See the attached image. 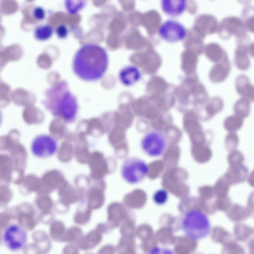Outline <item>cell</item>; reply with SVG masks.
Returning <instances> with one entry per match:
<instances>
[{
	"label": "cell",
	"instance_id": "e575fe53",
	"mask_svg": "<svg viewBox=\"0 0 254 254\" xmlns=\"http://www.w3.org/2000/svg\"><path fill=\"white\" fill-rule=\"evenodd\" d=\"M62 147L60 150L59 158L63 162L66 163L69 162L73 157V150L70 147Z\"/></svg>",
	"mask_w": 254,
	"mask_h": 254
},
{
	"label": "cell",
	"instance_id": "9c48e42d",
	"mask_svg": "<svg viewBox=\"0 0 254 254\" xmlns=\"http://www.w3.org/2000/svg\"><path fill=\"white\" fill-rule=\"evenodd\" d=\"M57 148V141L52 136L41 134L36 136L33 139L30 148L32 154L41 158L49 157L53 155Z\"/></svg>",
	"mask_w": 254,
	"mask_h": 254
},
{
	"label": "cell",
	"instance_id": "30bf717a",
	"mask_svg": "<svg viewBox=\"0 0 254 254\" xmlns=\"http://www.w3.org/2000/svg\"><path fill=\"white\" fill-rule=\"evenodd\" d=\"M247 34L237 39L234 55V63L236 68L242 71L248 70L251 66L249 46L251 42Z\"/></svg>",
	"mask_w": 254,
	"mask_h": 254
},
{
	"label": "cell",
	"instance_id": "52a82bcc",
	"mask_svg": "<svg viewBox=\"0 0 254 254\" xmlns=\"http://www.w3.org/2000/svg\"><path fill=\"white\" fill-rule=\"evenodd\" d=\"M217 31L220 37L225 40L233 36L238 39L247 34V30L242 19L233 16L223 18L219 24Z\"/></svg>",
	"mask_w": 254,
	"mask_h": 254
},
{
	"label": "cell",
	"instance_id": "7c38bea8",
	"mask_svg": "<svg viewBox=\"0 0 254 254\" xmlns=\"http://www.w3.org/2000/svg\"><path fill=\"white\" fill-rule=\"evenodd\" d=\"M231 68V64L227 56L211 67L208 75L209 80L215 84L223 82L228 77Z\"/></svg>",
	"mask_w": 254,
	"mask_h": 254
},
{
	"label": "cell",
	"instance_id": "ba28073f",
	"mask_svg": "<svg viewBox=\"0 0 254 254\" xmlns=\"http://www.w3.org/2000/svg\"><path fill=\"white\" fill-rule=\"evenodd\" d=\"M158 33L162 39L170 43L183 40L186 37L187 31L179 22L172 19L166 20L159 27Z\"/></svg>",
	"mask_w": 254,
	"mask_h": 254
},
{
	"label": "cell",
	"instance_id": "484cf974",
	"mask_svg": "<svg viewBox=\"0 0 254 254\" xmlns=\"http://www.w3.org/2000/svg\"><path fill=\"white\" fill-rule=\"evenodd\" d=\"M99 235L95 231H92L81 239L79 245L82 249L87 250L94 247L99 241Z\"/></svg>",
	"mask_w": 254,
	"mask_h": 254
},
{
	"label": "cell",
	"instance_id": "2e32d148",
	"mask_svg": "<svg viewBox=\"0 0 254 254\" xmlns=\"http://www.w3.org/2000/svg\"><path fill=\"white\" fill-rule=\"evenodd\" d=\"M81 191L76 189L64 180L60 185L59 195L62 202L65 204L75 202L82 197Z\"/></svg>",
	"mask_w": 254,
	"mask_h": 254
},
{
	"label": "cell",
	"instance_id": "e0dca14e",
	"mask_svg": "<svg viewBox=\"0 0 254 254\" xmlns=\"http://www.w3.org/2000/svg\"><path fill=\"white\" fill-rule=\"evenodd\" d=\"M119 76L120 80L123 84L126 86H130L140 80L141 75L136 67L131 65L122 69L120 72Z\"/></svg>",
	"mask_w": 254,
	"mask_h": 254
},
{
	"label": "cell",
	"instance_id": "83f0119b",
	"mask_svg": "<svg viewBox=\"0 0 254 254\" xmlns=\"http://www.w3.org/2000/svg\"><path fill=\"white\" fill-rule=\"evenodd\" d=\"M53 32V29L51 26L48 24H44L36 27L34 29V34L36 40L44 41L49 39Z\"/></svg>",
	"mask_w": 254,
	"mask_h": 254
},
{
	"label": "cell",
	"instance_id": "d4e9b609",
	"mask_svg": "<svg viewBox=\"0 0 254 254\" xmlns=\"http://www.w3.org/2000/svg\"><path fill=\"white\" fill-rule=\"evenodd\" d=\"M98 187L94 186L90 189L88 193V203L89 207L95 209L98 207L102 198V193Z\"/></svg>",
	"mask_w": 254,
	"mask_h": 254
},
{
	"label": "cell",
	"instance_id": "4dcf8cb0",
	"mask_svg": "<svg viewBox=\"0 0 254 254\" xmlns=\"http://www.w3.org/2000/svg\"><path fill=\"white\" fill-rule=\"evenodd\" d=\"M197 62V58L193 55L186 54L184 57L182 62V68L186 72L190 73L195 69Z\"/></svg>",
	"mask_w": 254,
	"mask_h": 254
},
{
	"label": "cell",
	"instance_id": "9a60e30c",
	"mask_svg": "<svg viewBox=\"0 0 254 254\" xmlns=\"http://www.w3.org/2000/svg\"><path fill=\"white\" fill-rule=\"evenodd\" d=\"M248 170L242 164L230 166L223 176L230 185H235L245 181Z\"/></svg>",
	"mask_w": 254,
	"mask_h": 254
},
{
	"label": "cell",
	"instance_id": "cb8c5ba5",
	"mask_svg": "<svg viewBox=\"0 0 254 254\" xmlns=\"http://www.w3.org/2000/svg\"><path fill=\"white\" fill-rule=\"evenodd\" d=\"M243 123V119L234 114L225 119L223 126L225 129L229 132H236L242 128Z\"/></svg>",
	"mask_w": 254,
	"mask_h": 254
},
{
	"label": "cell",
	"instance_id": "d590c367",
	"mask_svg": "<svg viewBox=\"0 0 254 254\" xmlns=\"http://www.w3.org/2000/svg\"><path fill=\"white\" fill-rule=\"evenodd\" d=\"M81 233V230L78 228L74 227L70 228L65 232L64 240L74 241L80 235Z\"/></svg>",
	"mask_w": 254,
	"mask_h": 254
},
{
	"label": "cell",
	"instance_id": "7402d4cb",
	"mask_svg": "<svg viewBox=\"0 0 254 254\" xmlns=\"http://www.w3.org/2000/svg\"><path fill=\"white\" fill-rule=\"evenodd\" d=\"M224 103L220 97L215 96L209 99L204 108L208 116L211 119L216 114L222 112L223 109Z\"/></svg>",
	"mask_w": 254,
	"mask_h": 254
},
{
	"label": "cell",
	"instance_id": "8d00e7d4",
	"mask_svg": "<svg viewBox=\"0 0 254 254\" xmlns=\"http://www.w3.org/2000/svg\"><path fill=\"white\" fill-rule=\"evenodd\" d=\"M91 215V211L88 209L84 211L78 212L75 216L74 220L76 222L79 224L84 223L89 220Z\"/></svg>",
	"mask_w": 254,
	"mask_h": 254
},
{
	"label": "cell",
	"instance_id": "8fae6325",
	"mask_svg": "<svg viewBox=\"0 0 254 254\" xmlns=\"http://www.w3.org/2000/svg\"><path fill=\"white\" fill-rule=\"evenodd\" d=\"M16 217L18 224L26 230H32L37 222L35 211L31 206H19L15 208Z\"/></svg>",
	"mask_w": 254,
	"mask_h": 254
},
{
	"label": "cell",
	"instance_id": "1f68e13d",
	"mask_svg": "<svg viewBox=\"0 0 254 254\" xmlns=\"http://www.w3.org/2000/svg\"><path fill=\"white\" fill-rule=\"evenodd\" d=\"M239 142V137L236 132H229L225 137L224 140L225 147L229 152L237 149Z\"/></svg>",
	"mask_w": 254,
	"mask_h": 254
},
{
	"label": "cell",
	"instance_id": "d6986e66",
	"mask_svg": "<svg viewBox=\"0 0 254 254\" xmlns=\"http://www.w3.org/2000/svg\"><path fill=\"white\" fill-rule=\"evenodd\" d=\"M102 160L101 156L97 152H94L90 155L88 163L90 169V176L94 180H97L102 175Z\"/></svg>",
	"mask_w": 254,
	"mask_h": 254
},
{
	"label": "cell",
	"instance_id": "5bb4252c",
	"mask_svg": "<svg viewBox=\"0 0 254 254\" xmlns=\"http://www.w3.org/2000/svg\"><path fill=\"white\" fill-rule=\"evenodd\" d=\"M161 8L164 13L172 17L179 16L186 10L187 2L186 0H162Z\"/></svg>",
	"mask_w": 254,
	"mask_h": 254
},
{
	"label": "cell",
	"instance_id": "7a4b0ae2",
	"mask_svg": "<svg viewBox=\"0 0 254 254\" xmlns=\"http://www.w3.org/2000/svg\"><path fill=\"white\" fill-rule=\"evenodd\" d=\"M45 99L41 103L53 115L68 122L74 121L77 112L76 98L69 90L66 81L56 83L45 92Z\"/></svg>",
	"mask_w": 254,
	"mask_h": 254
},
{
	"label": "cell",
	"instance_id": "b9f144b4",
	"mask_svg": "<svg viewBox=\"0 0 254 254\" xmlns=\"http://www.w3.org/2000/svg\"><path fill=\"white\" fill-rule=\"evenodd\" d=\"M202 190L203 194L207 198L211 197L214 194L213 187L211 186H205L203 187Z\"/></svg>",
	"mask_w": 254,
	"mask_h": 254
},
{
	"label": "cell",
	"instance_id": "ab89813d",
	"mask_svg": "<svg viewBox=\"0 0 254 254\" xmlns=\"http://www.w3.org/2000/svg\"><path fill=\"white\" fill-rule=\"evenodd\" d=\"M56 33L59 38L65 37L68 33V30L66 26L64 25L59 26L56 30Z\"/></svg>",
	"mask_w": 254,
	"mask_h": 254
},
{
	"label": "cell",
	"instance_id": "5b68a950",
	"mask_svg": "<svg viewBox=\"0 0 254 254\" xmlns=\"http://www.w3.org/2000/svg\"><path fill=\"white\" fill-rule=\"evenodd\" d=\"M167 145V139L165 135L157 130H153L146 133L140 142L141 149L146 154L152 157L162 155Z\"/></svg>",
	"mask_w": 254,
	"mask_h": 254
},
{
	"label": "cell",
	"instance_id": "74e56055",
	"mask_svg": "<svg viewBox=\"0 0 254 254\" xmlns=\"http://www.w3.org/2000/svg\"><path fill=\"white\" fill-rule=\"evenodd\" d=\"M11 211H7L2 212L0 215V229L4 230L9 225L11 219L13 217Z\"/></svg>",
	"mask_w": 254,
	"mask_h": 254
},
{
	"label": "cell",
	"instance_id": "60d3db41",
	"mask_svg": "<svg viewBox=\"0 0 254 254\" xmlns=\"http://www.w3.org/2000/svg\"><path fill=\"white\" fill-rule=\"evenodd\" d=\"M41 214L39 219L43 223L47 224L50 221L51 217L50 211L43 212Z\"/></svg>",
	"mask_w": 254,
	"mask_h": 254
},
{
	"label": "cell",
	"instance_id": "6da1fadb",
	"mask_svg": "<svg viewBox=\"0 0 254 254\" xmlns=\"http://www.w3.org/2000/svg\"><path fill=\"white\" fill-rule=\"evenodd\" d=\"M108 57L105 49L96 44L87 43L76 51L73 67L75 74L81 79L92 81L101 78L108 65Z\"/></svg>",
	"mask_w": 254,
	"mask_h": 254
},
{
	"label": "cell",
	"instance_id": "ee69618b",
	"mask_svg": "<svg viewBox=\"0 0 254 254\" xmlns=\"http://www.w3.org/2000/svg\"><path fill=\"white\" fill-rule=\"evenodd\" d=\"M254 173H252L248 178V181L251 186H254Z\"/></svg>",
	"mask_w": 254,
	"mask_h": 254
},
{
	"label": "cell",
	"instance_id": "ffe728a7",
	"mask_svg": "<svg viewBox=\"0 0 254 254\" xmlns=\"http://www.w3.org/2000/svg\"><path fill=\"white\" fill-rule=\"evenodd\" d=\"M200 20L201 32L205 35L213 34L217 31L219 24L214 16L205 14L201 16Z\"/></svg>",
	"mask_w": 254,
	"mask_h": 254
},
{
	"label": "cell",
	"instance_id": "ac0fdd59",
	"mask_svg": "<svg viewBox=\"0 0 254 254\" xmlns=\"http://www.w3.org/2000/svg\"><path fill=\"white\" fill-rule=\"evenodd\" d=\"M207 58L214 63L218 62L228 56L225 50L219 44L215 42L209 43L204 49Z\"/></svg>",
	"mask_w": 254,
	"mask_h": 254
},
{
	"label": "cell",
	"instance_id": "7bdbcfd3",
	"mask_svg": "<svg viewBox=\"0 0 254 254\" xmlns=\"http://www.w3.org/2000/svg\"><path fill=\"white\" fill-rule=\"evenodd\" d=\"M64 252L66 254H68L69 252H72V254L76 253L77 252L76 248L73 245L68 246L64 249Z\"/></svg>",
	"mask_w": 254,
	"mask_h": 254
},
{
	"label": "cell",
	"instance_id": "277c9868",
	"mask_svg": "<svg viewBox=\"0 0 254 254\" xmlns=\"http://www.w3.org/2000/svg\"><path fill=\"white\" fill-rule=\"evenodd\" d=\"M123 179L131 185L138 184L144 180L149 172V166L144 160L138 157H130L124 160L120 168Z\"/></svg>",
	"mask_w": 254,
	"mask_h": 254
},
{
	"label": "cell",
	"instance_id": "f546056e",
	"mask_svg": "<svg viewBox=\"0 0 254 254\" xmlns=\"http://www.w3.org/2000/svg\"><path fill=\"white\" fill-rule=\"evenodd\" d=\"M230 186L224 176H222L213 187L214 194L219 197L225 196L229 191Z\"/></svg>",
	"mask_w": 254,
	"mask_h": 254
},
{
	"label": "cell",
	"instance_id": "4fadbf2b",
	"mask_svg": "<svg viewBox=\"0 0 254 254\" xmlns=\"http://www.w3.org/2000/svg\"><path fill=\"white\" fill-rule=\"evenodd\" d=\"M235 86L239 95L248 99L251 102H254V87L247 76L244 74L238 75L235 79Z\"/></svg>",
	"mask_w": 254,
	"mask_h": 254
},
{
	"label": "cell",
	"instance_id": "44dd1931",
	"mask_svg": "<svg viewBox=\"0 0 254 254\" xmlns=\"http://www.w3.org/2000/svg\"><path fill=\"white\" fill-rule=\"evenodd\" d=\"M34 243L38 249L40 254L48 252L50 247L49 238L44 231L37 230L34 231L32 235Z\"/></svg>",
	"mask_w": 254,
	"mask_h": 254
},
{
	"label": "cell",
	"instance_id": "f1b7e54d",
	"mask_svg": "<svg viewBox=\"0 0 254 254\" xmlns=\"http://www.w3.org/2000/svg\"><path fill=\"white\" fill-rule=\"evenodd\" d=\"M65 232L64 225L60 221H54L52 222L50 225L49 229L50 235L55 240H64Z\"/></svg>",
	"mask_w": 254,
	"mask_h": 254
},
{
	"label": "cell",
	"instance_id": "8992f818",
	"mask_svg": "<svg viewBox=\"0 0 254 254\" xmlns=\"http://www.w3.org/2000/svg\"><path fill=\"white\" fill-rule=\"evenodd\" d=\"M2 240L6 247L12 251L25 248L28 240L26 230L19 224L9 225L4 230Z\"/></svg>",
	"mask_w": 254,
	"mask_h": 254
},
{
	"label": "cell",
	"instance_id": "4316f807",
	"mask_svg": "<svg viewBox=\"0 0 254 254\" xmlns=\"http://www.w3.org/2000/svg\"><path fill=\"white\" fill-rule=\"evenodd\" d=\"M243 20L247 31L254 32V7L251 5L246 6L242 12Z\"/></svg>",
	"mask_w": 254,
	"mask_h": 254
},
{
	"label": "cell",
	"instance_id": "3957f363",
	"mask_svg": "<svg viewBox=\"0 0 254 254\" xmlns=\"http://www.w3.org/2000/svg\"><path fill=\"white\" fill-rule=\"evenodd\" d=\"M181 226L185 236L194 240L206 237L210 234L211 230L208 216L198 209L191 210L186 212L182 219Z\"/></svg>",
	"mask_w": 254,
	"mask_h": 254
},
{
	"label": "cell",
	"instance_id": "836d02e7",
	"mask_svg": "<svg viewBox=\"0 0 254 254\" xmlns=\"http://www.w3.org/2000/svg\"><path fill=\"white\" fill-rule=\"evenodd\" d=\"M244 160L243 155L237 149L229 152L227 161L229 166L242 164Z\"/></svg>",
	"mask_w": 254,
	"mask_h": 254
},
{
	"label": "cell",
	"instance_id": "603a6c76",
	"mask_svg": "<svg viewBox=\"0 0 254 254\" xmlns=\"http://www.w3.org/2000/svg\"><path fill=\"white\" fill-rule=\"evenodd\" d=\"M251 102L248 99L241 97L234 103L233 110L234 114L244 119L249 115Z\"/></svg>",
	"mask_w": 254,
	"mask_h": 254
},
{
	"label": "cell",
	"instance_id": "d6a6232c",
	"mask_svg": "<svg viewBox=\"0 0 254 254\" xmlns=\"http://www.w3.org/2000/svg\"><path fill=\"white\" fill-rule=\"evenodd\" d=\"M169 193L167 191L163 189H160L155 191L153 194L152 198L154 202L159 206L163 205L167 201Z\"/></svg>",
	"mask_w": 254,
	"mask_h": 254
},
{
	"label": "cell",
	"instance_id": "f35d334b",
	"mask_svg": "<svg viewBox=\"0 0 254 254\" xmlns=\"http://www.w3.org/2000/svg\"><path fill=\"white\" fill-rule=\"evenodd\" d=\"M32 14L34 17L38 20H43L45 17V12L42 7L37 6L35 7L33 11Z\"/></svg>",
	"mask_w": 254,
	"mask_h": 254
}]
</instances>
